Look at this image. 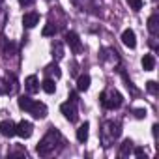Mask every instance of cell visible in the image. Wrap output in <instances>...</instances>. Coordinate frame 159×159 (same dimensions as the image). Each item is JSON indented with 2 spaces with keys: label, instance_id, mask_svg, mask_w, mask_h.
Segmentation results:
<instances>
[{
  "label": "cell",
  "instance_id": "d4e9b609",
  "mask_svg": "<svg viewBox=\"0 0 159 159\" xmlns=\"http://www.w3.org/2000/svg\"><path fill=\"white\" fill-rule=\"evenodd\" d=\"M146 88H148L150 94H157V83H155V81H150V83L146 84Z\"/></svg>",
  "mask_w": 159,
  "mask_h": 159
},
{
  "label": "cell",
  "instance_id": "52a82bcc",
  "mask_svg": "<svg viewBox=\"0 0 159 159\" xmlns=\"http://www.w3.org/2000/svg\"><path fill=\"white\" fill-rule=\"evenodd\" d=\"M28 112H30L36 120H41V118H45V116H47V105H45V103H41V101H34Z\"/></svg>",
  "mask_w": 159,
  "mask_h": 159
},
{
  "label": "cell",
  "instance_id": "8fae6325",
  "mask_svg": "<svg viewBox=\"0 0 159 159\" xmlns=\"http://www.w3.org/2000/svg\"><path fill=\"white\" fill-rule=\"evenodd\" d=\"M0 133H2L4 137H13V135H15V124H13L11 120L0 122Z\"/></svg>",
  "mask_w": 159,
  "mask_h": 159
},
{
  "label": "cell",
  "instance_id": "6da1fadb",
  "mask_svg": "<svg viewBox=\"0 0 159 159\" xmlns=\"http://www.w3.org/2000/svg\"><path fill=\"white\" fill-rule=\"evenodd\" d=\"M56 144H62V137H60V133L54 129V127H51V131L39 140V144L36 146V152H38V155H41V157H47V155H51L54 150H56Z\"/></svg>",
  "mask_w": 159,
  "mask_h": 159
},
{
  "label": "cell",
  "instance_id": "44dd1931",
  "mask_svg": "<svg viewBox=\"0 0 159 159\" xmlns=\"http://www.w3.org/2000/svg\"><path fill=\"white\" fill-rule=\"evenodd\" d=\"M41 88H43L47 94H54V92H56V84H54V81H52L51 77H49V79H45V81L41 83Z\"/></svg>",
  "mask_w": 159,
  "mask_h": 159
},
{
  "label": "cell",
  "instance_id": "7a4b0ae2",
  "mask_svg": "<svg viewBox=\"0 0 159 159\" xmlns=\"http://www.w3.org/2000/svg\"><path fill=\"white\" fill-rule=\"evenodd\" d=\"M120 124L118 122H107L101 129V137H103V144L105 146H111L118 137H120Z\"/></svg>",
  "mask_w": 159,
  "mask_h": 159
},
{
  "label": "cell",
  "instance_id": "ba28073f",
  "mask_svg": "<svg viewBox=\"0 0 159 159\" xmlns=\"http://www.w3.org/2000/svg\"><path fill=\"white\" fill-rule=\"evenodd\" d=\"M38 23H39V13L28 11V13L23 15V26H25V28H34Z\"/></svg>",
  "mask_w": 159,
  "mask_h": 159
},
{
  "label": "cell",
  "instance_id": "d6986e66",
  "mask_svg": "<svg viewBox=\"0 0 159 159\" xmlns=\"http://www.w3.org/2000/svg\"><path fill=\"white\" fill-rule=\"evenodd\" d=\"M45 73H47L49 77H56V79H58V77L62 75V69L58 67V64H54V62H52V64H49V66L45 67Z\"/></svg>",
  "mask_w": 159,
  "mask_h": 159
},
{
  "label": "cell",
  "instance_id": "7402d4cb",
  "mask_svg": "<svg viewBox=\"0 0 159 159\" xmlns=\"http://www.w3.org/2000/svg\"><path fill=\"white\" fill-rule=\"evenodd\" d=\"M58 32V26L56 25H52V23H49L45 28H43V36H54Z\"/></svg>",
  "mask_w": 159,
  "mask_h": 159
},
{
  "label": "cell",
  "instance_id": "2e32d148",
  "mask_svg": "<svg viewBox=\"0 0 159 159\" xmlns=\"http://www.w3.org/2000/svg\"><path fill=\"white\" fill-rule=\"evenodd\" d=\"M88 129H90V125H88L86 122L77 129V140H79V142H86V139H88Z\"/></svg>",
  "mask_w": 159,
  "mask_h": 159
},
{
  "label": "cell",
  "instance_id": "3957f363",
  "mask_svg": "<svg viewBox=\"0 0 159 159\" xmlns=\"http://www.w3.org/2000/svg\"><path fill=\"white\" fill-rule=\"evenodd\" d=\"M99 99H101V105L105 107V109H118L120 105H122V94L120 92H116V90H109V92H103L101 96H99Z\"/></svg>",
  "mask_w": 159,
  "mask_h": 159
},
{
  "label": "cell",
  "instance_id": "f546056e",
  "mask_svg": "<svg viewBox=\"0 0 159 159\" xmlns=\"http://www.w3.org/2000/svg\"><path fill=\"white\" fill-rule=\"evenodd\" d=\"M0 94H6V84H4L2 79H0Z\"/></svg>",
  "mask_w": 159,
  "mask_h": 159
},
{
  "label": "cell",
  "instance_id": "484cf974",
  "mask_svg": "<svg viewBox=\"0 0 159 159\" xmlns=\"http://www.w3.org/2000/svg\"><path fill=\"white\" fill-rule=\"evenodd\" d=\"M135 118H139V120L146 118V109H137L135 111Z\"/></svg>",
  "mask_w": 159,
  "mask_h": 159
},
{
  "label": "cell",
  "instance_id": "ac0fdd59",
  "mask_svg": "<svg viewBox=\"0 0 159 159\" xmlns=\"http://www.w3.org/2000/svg\"><path fill=\"white\" fill-rule=\"evenodd\" d=\"M131 152H133V140L125 139V140L122 142V146H120V155H122V157H127Z\"/></svg>",
  "mask_w": 159,
  "mask_h": 159
},
{
  "label": "cell",
  "instance_id": "7c38bea8",
  "mask_svg": "<svg viewBox=\"0 0 159 159\" xmlns=\"http://www.w3.org/2000/svg\"><path fill=\"white\" fill-rule=\"evenodd\" d=\"M4 84H6V94H17V90H19V84H17V79H15V75H8V79L4 81Z\"/></svg>",
  "mask_w": 159,
  "mask_h": 159
},
{
  "label": "cell",
  "instance_id": "83f0119b",
  "mask_svg": "<svg viewBox=\"0 0 159 159\" xmlns=\"http://www.w3.org/2000/svg\"><path fill=\"white\" fill-rule=\"evenodd\" d=\"M133 153H135L137 157H142V155L146 157V152H144V148H135V150H133Z\"/></svg>",
  "mask_w": 159,
  "mask_h": 159
},
{
  "label": "cell",
  "instance_id": "9c48e42d",
  "mask_svg": "<svg viewBox=\"0 0 159 159\" xmlns=\"http://www.w3.org/2000/svg\"><path fill=\"white\" fill-rule=\"evenodd\" d=\"M25 88H26L28 94H36V92H39V81H38V77H36V75H30V77L25 79Z\"/></svg>",
  "mask_w": 159,
  "mask_h": 159
},
{
  "label": "cell",
  "instance_id": "5bb4252c",
  "mask_svg": "<svg viewBox=\"0 0 159 159\" xmlns=\"http://www.w3.org/2000/svg\"><path fill=\"white\" fill-rule=\"evenodd\" d=\"M90 88V75H81L77 79V90L79 92H86Z\"/></svg>",
  "mask_w": 159,
  "mask_h": 159
},
{
  "label": "cell",
  "instance_id": "4fadbf2b",
  "mask_svg": "<svg viewBox=\"0 0 159 159\" xmlns=\"http://www.w3.org/2000/svg\"><path fill=\"white\" fill-rule=\"evenodd\" d=\"M148 30H150L152 36H155V34L159 32V15H157V13L150 15V19H148Z\"/></svg>",
  "mask_w": 159,
  "mask_h": 159
},
{
  "label": "cell",
  "instance_id": "603a6c76",
  "mask_svg": "<svg viewBox=\"0 0 159 159\" xmlns=\"http://www.w3.org/2000/svg\"><path fill=\"white\" fill-rule=\"evenodd\" d=\"M127 4H129V8H131V10L139 11V10L142 8V0H127Z\"/></svg>",
  "mask_w": 159,
  "mask_h": 159
},
{
  "label": "cell",
  "instance_id": "ffe728a7",
  "mask_svg": "<svg viewBox=\"0 0 159 159\" xmlns=\"http://www.w3.org/2000/svg\"><path fill=\"white\" fill-rule=\"evenodd\" d=\"M17 103H19V109H23V111H26V112H28L34 101H32V99H30L28 96H21V98L17 99Z\"/></svg>",
  "mask_w": 159,
  "mask_h": 159
},
{
  "label": "cell",
  "instance_id": "4316f807",
  "mask_svg": "<svg viewBox=\"0 0 159 159\" xmlns=\"http://www.w3.org/2000/svg\"><path fill=\"white\" fill-rule=\"evenodd\" d=\"M10 155H21V157H25V155H26V152H25L23 148H17V150H13V152H10Z\"/></svg>",
  "mask_w": 159,
  "mask_h": 159
},
{
  "label": "cell",
  "instance_id": "5b68a950",
  "mask_svg": "<svg viewBox=\"0 0 159 159\" xmlns=\"http://www.w3.org/2000/svg\"><path fill=\"white\" fill-rule=\"evenodd\" d=\"M60 111H62V114L66 116V120H69V122H77V107H75L73 101H66V103H62V105H60Z\"/></svg>",
  "mask_w": 159,
  "mask_h": 159
},
{
  "label": "cell",
  "instance_id": "f1b7e54d",
  "mask_svg": "<svg viewBox=\"0 0 159 159\" xmlns=\"http://www.w3.org/2000/svg\"><path fill=\"white\" fill-rule=\"evenodd\" d=\"M19 4H21V6H32L34 0H19Z\"/></svg>",
  "mask_w": 159,
  "mask_h": 159
},
{
  "label": "cell",
  "instance_id": "cb8c5ba5",
  "mask_svg": "<svg viewBox=\"0 0 159 159\" xmlns=\"http://www.w3.org/2000/svg\"><path fill=\"white\" fill-rule=\"evenodd\" d=\"M13 51H15L13 43H6V49H4V56H6V58H10V56L13 54Z\"/></svg>",
  "mask_w": 159,
  "mask_h": 159
},
{
  "label": "cell",
  "instance_id": "277c9868",
  "mask_svg": "<svg viewBox=\"0 0 159 159\" xmlns=\"http://www.w3.org/2000/svg\"><path fill=\"white\" fill-rule=\"evenodd\" d=\"M64 39H66V43L71 47V51H73V52H81V51H83V43H81L79 36H77L73 30H67V32H66V36H64Z\"/></svg>",
  "mask_w": 159,
  "mask_h": 159
},
{
  "label": "cell",
  "instance_id": "8992f818",
  "mask_svg": "<svg viewBox=\"0 0 159 159\" xmlns=\"http://www.w3.org/2000/svg\"><path fill=\"white\" fill-rule=\"evenodd\" d=\"M32 131H34V127H32V124L26 122V120H21L19 124H15V135H19L21 139L32 137Z\"/></svg>",
  "mask_w": 159,
  "mask_h": 159
},
{
  "label": "cell",
  "instance_id": "30bf717a",
  "mask_svg": "<svg viewBox=\"0 0 159 159\" xmlns=\"http://www.w3.org/2000/svg\"><path fill=\"white\" fill-rule=\"evenodd\" d=\"M122 41H124V45H125V47L135 49V47H137V36H135V32H133L131 28L124 30V34H122Z\"/></svg>",
  "mask_w": 159,
  "mask_h": 159
},
{
  "label": "cell",
  "instance_id": "4dcf8cb0",
  "mask_svg": "<svg viewBox=\"0 0 159 159\" xmlns=\"http://www.w3.org/2000/svg\"><path fill=\"white\" fill-rule=\"evenodd\" d=\"M69 101L77 103V94H75V92H71V94H69Z\"/></svg>",
  "mask_w": 159,
  "mask_h": 159
},
{
  "label": "cell",
  "instance_id": "9a60e30c",
  "mask_svg": "<svg viewBox=\"0 0 159 159\" xmlns=\"http://www.w3.org/2000/svg\"><path fill=\"white\" fill-rule=\"evenodd\" d=\"M51 52H52V58H54V60L64 58V45H62V41H54V43L51 45Z\"/></svg>",
  "mask_w": 159,
  "mask_h": 159
},
{
  "label": "cell",
  "instance_id": "e0dca14e",
  "mask_svg": "<svg viewBox=\"0 0 159 159\" xmlns=\"http://www.w3.org/2000/svg\"><path fill=\"white\" fill-rule=\"evenodd\" d=\"M142 67H144V71H153V67H155V58H153V54H144V58H142Z\"/></svg>",
  "mask_w": 159,
  "mask_h": 159
}]
</instances>
